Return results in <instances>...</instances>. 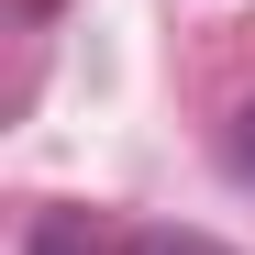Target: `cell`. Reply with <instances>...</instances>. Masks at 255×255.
Listing matches in <instances>:
<instances>
[{"instance_id": "2", "label": "cell", "mask_w": 255, "mask_h": 255, "mask_svg": "<svg viewBox=\"0 0 255 255\" xmlns=\"http://www.w3.org/2000/svg\"><path fill=\"white\" fill-rule=\"evenodd\" d=\"M122 255H222V244H211V233H133Z\"/></svg>"}, {"instance_id": "1", "label": "cell", "mask_w": 255, "mask_h": 255, "mask_svg": "<svg viewBox=\"0 0 255 255\" xmlns=\"http://www.w3.org/2000/svg\"><path fill=\"white\" fill-rule=\"evenodd\" d=\"M22 255H89V222H78V211H33Z\"/></svg>"}, {"instance_id": "3", "label": "cell", "mask_w": 255, "mask_h": 255, "mask_svg": "<svg viewBox=\"0 0 255 255\" xmlns=\"http://www.w3.org/2000/svg\"><path fill=\"white\" fill-rule=\"evenodd\" d=\"M233 166H244V178H255V111H244V133H233Z\"/></svg>"}]
</instances>
